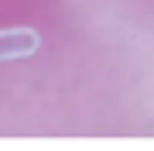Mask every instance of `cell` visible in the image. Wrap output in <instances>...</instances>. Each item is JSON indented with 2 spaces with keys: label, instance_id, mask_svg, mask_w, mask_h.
<instances>
[{
  "label": "cell",
  "instance_id": "cell-1",
  "mask_svg": "<svg viewBox=\"0 0 154 151\" xmlns=\"http://www.w3.org/2000/svg\"><path fill=\"white\" fill-rule=\"evenodd\" d=\"M41 45L34 28H4L0 31V58H28Z\"/></svg>",
  "mask_w": 154,
  "mask_h": 151
}]
</instances>
